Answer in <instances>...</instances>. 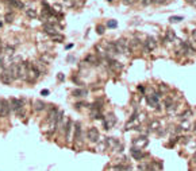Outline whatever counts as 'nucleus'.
Wrapping results in <instances>:
<instances>
[{
    "instance_id": "f257e3e1",
    "label": "nucleus",
    "mask_w": 196,
    "mask_h": 171,
    "mask_svg": "<svg viewBox=\"0 0 196 171\" xmlns=\"http://www.w3.org/2000/svg\"><path fill=\"white\" fill-rule=\"evenodd\" d=\"M83 142H84V133H83V125L80 121H74V133H73V143L76 147L83 148Z\"/></svg>"
},
{
    "instance_id": "f03ea898",
    "label": "nucleus",
    "mask_w": 196,
    "mask_h": 171,
    "mask_svg": "<svg viewBox=\"0 0 196 171\" xmlns=\"http://www.w3.org/2000/svg\"><path fill=\"white\" fill-rule=\"evenodd\" d=\"M115 47H116V50H118V54H126V55H130L131 54L128 40L124 38H120L118 42H115Z\"/></svg>"
},
{
    "instance_id": "7ed1b4c3",
    "label": "nucleus",
    "mask_w": 196,
    "mask_h": 171,
    "mask_svg": "<svg viewBox=\"0 0 196 171\" xmlns=\"http://www.w3.org/2000/svg\"><path fill=\"white\" fill-rule=\"evenodd\" d=\"M87 139L91 144H97V143L101 142V138H100V133L97 131L96 127H91L87 131Z\"/></svg>"
},
{
    "instance_id": "20e7f679",
    "label": "nucleus",
    "mask_w": 196,
    "mask_h": 171,
    "mask_svg": "<svg viewBox=\"0 0 196 171\" xmlns=\"http://www.w3.org/2000/svg\"><path fill=\"white\" fill-rule=\"evenodd\" d=\"M39 76H41V73L38 71V69H37L33 63H30L29 65V69H27V78H26V81H27V82H35V81L39 78Z\"/></svg>"
},
{
    "instance_id": "39448f33",
    "label": "nucleus",
    "mask_w": 196,
    "mask_h": 171,
    "mask_svg": "<svg viewBox=\"0 0 196 171\" xmlns=\"http://www.w3.org/2000/svg\"><path fill=\"white\" fill-rule=\"evenodd\" d=\"M73 133H74V121L73 120H68V124H66V131H65V142H66V146H70V143L73 142Z\"/></svg>"
},
{
    "instance_id": "423d86ee",
    "label": "nucleus",
    "mask_w": 196,
    "mask_h": 171,
    "mask_svg": "<svg viewBox=\"0 0 196 171\" xmlns=\"http://www.w3.org/2000/svg\"><path fill=\"white\" fill-rule=\"evenodd\" d=\"M131 156L137 160V162H146V160H143L145 158H147L149 156V154H146V152H143L142 150H139V148H137V147H133L131 148Z\"/></svg>"
},
{
    "instance_id": "0eeeda50",
    "label": "nucleus",
    "mask_w": 196,
    "mask_h": 171,
    "mask_svg": "<svg viewBox=\"0 0 196 171\" xmlns=\"http://www.w3.org/2000/svg\"><path fill=\"white\" fill-rule=\"evenodd\" d=\"M29 65H30V62H20V63H18V80L26 81Z\"/></svg>"
},
{
    "instance_id": "6e6552de",
    "label": "nucleus",
    "mask_w": 196,
    "mask_h": 171,
    "mask_svg": "<svg viewBox=\"0 0 196 171\" xmlns=\"http://www.w3.org/2000/svg\"><path fill=\"white\" fill-rule=\"evenodd\" d=\"M115 124H116V117H115V115L110 113V115L104 116V119H103V127H104V129H106V131L111 129Z\"/></svg>"
},
{
    "instance_id": "1a4fd4ad",
    "label": "nucleus",
    "mask_w": 196,
    "mask_h": 171,
    "mask_svg": "<svg viewBox=\"0 0 196 171\" xmlns=\"http://www.w3.org/2000/svg\"><path fill=\"white\" fill-rule=\"evenodd\" d=\"M145 51H153L155 47H157V40H155L153 36H147L146 39H145Z\"/></svg>"
},
{
    "instance_id": "9d476101",
    "label": "nucleus",
    "mask_w": 196,
    "mask_h": 171,
    "mask_svg": "<svg viewBox=\"0 0 196 171\" xmlns=\"http://www.w3.org/2000/svg\"><path fill=\"white\" fill-rule=\"evenodd\" d=\"M10 107H11L12 111H15L18 113L19 111L23 109V100H19V98H11L10 101Z\"/></svg>"
},
{
    "instance_id": "9b49d317",
    "label": "nucleus",
    "mask_w": 196,
    "mask_h": 171,
    "mask_svg": "<svg viewBox=\"0 0 196 171\" xmlns=\"http://www.w3.org/2000/svg\"><path fill=\"white\" fill-rule=\"evenodd\" d=\"M108 62H110V63H108V66H110V69L112 71H122V70H123V67H124L123 63H120L119 61L112 59V58H110Z\"/></svg>"
},
{
    "instance_id": "f8f14e48",
    "label": "nucleus",
    "mask_w": 196,
    "mask_h": 171,
    "mask_svg": "<svg viewBox=\"0 0 196 171\" xmlns=\"http://www.w3.org/2000/svg\"><path fill=\"white\" fill-rule=\"evenodd\" d=\"M10 111H11V107H10V101L2 100V109H0V116H2V117H6V116L10 115Z\"/></svg>"
},
{
    "instance_id": "ddd939ff",
    "label": "nucleus",
    "mask_w": 196,
    "mask_h": 171,
    "mask_svg": "<svg viewBox=\"0 0 196 171\" xmlns=\"http://www.w3.org/2000/svg\"><path fill=\"white\" fill-rule=\"evenodd\" d=\"M133 144H134V147H137V148H139V150H142L145 146H147V136L145 135V136H141V138H137L133 142Z\"/></svg>"
},
{
    "instance_id": "4468645a",
    "label": "nucleus",
    "mask_w": 196,
    "mask_h": 171,
    "mask_svg": "<svg viewBox=\"0 0 196 171\" xmlns=\"http://www.w3.org/2000/svg\"><path fill=\"white\" fill-rule=\"evenodd\" d=\"M0 81H2L3 84H6V85H10L14 81V78L11 77V74L8 73V70H4V71H2L0 73Z\"/></svg>"
},
{
    "instance_id": "2eb2a0df",
    "label": "nucleus",
    "mask_w": 196,
    "mask_h": 171,
    "mask_svg": "<svg viewBox=\"0 0 196 171\" xmlns=\"http://www.w3.org/2000/svg\"><path fill=\"white\" fill-rule=\"evenodd\" d=\"M89 116H91V119H93V120H103L104 119V115L101 113L100 109H92Z\"/></svg>"
},
{
    "instance_id": "dca6fc26",
    "label": "nucleus",
    "mask_w": 196,
    "mask_h": 171,
    "mask_svg": "<svg viewBox=\"0 0 196 171\" xmlns=\"http://www.w3.org/2000/svg\"><path fill=\"white\" fill-rule=\"evenodd\" d=\"M180 128H181V131L182 132H188V131H191L192 128H194V124H192L189 120H184V121H180Z\"/></svg>"
},
{
    "instance_id": "f3484780",
    "label": "nucleus",
    "mask_w": 196,
    "mask_h": 171,
    "mask_svg": "<svg viewBox=\"0 0 196 171\" xmlns=\"http://www.w3.org/2000/svg\"><path fill=\"white\" fill-rule=\"evenodd\" d=\"M43 109H46V104L41 100H37L34 101V111L35 112H42Z\"/></svg>"
},
{
    "instance_id": "a211bd4d",
    "label": "nucleus",
    "mask_w": 196,
    "mask_h": 171,
    "mask_svg": "<svg viewBox=\"0 0 196 171\" xmlns=\"http://www.w3.org/2000/svg\"><path fill=\"white\" fill-rule=\"evenodd\" d=\"M87 94L88 90H85V89H74V90H72L73 97H87Z\"/></svg>"
},
{
    "instance_id": "6ab92c4d",
    "label": "nucleus",
    "mask_w": 196,
    "mask_h": 171,
    "mask_svg": "<svg viewBox=\"0 0 196 171\" xmlns=\"http://www.w3.org/2000/svg\"><path fill=\"white\" fill-rule=\"evenodd\" d=\"M87 62H89L91 65H93V66H97V65H99V58L96 55H93V54H89V55L85 58V63Z\"/></svg>"
},
{
    "instance_id": "aec40b11",
    "label": "nucleus",
    "mask_w": 196,
    "mask_h": 171,
    "mask_svg": "<svg viewBox=\"0 0 196 171\" xmlns=\"http://www.w3.org/2000/svg\"><path fill=\"white\" fill-rule=\"evenodd\" d=\"M178 116V120L180 121H184V120H189V117L192 116V111H189V109H185L182 113L177 115Z\"/></svg>"
},
{
    "instance_id": "412c9836",
    "label": "nucleus",
    "mask_w": 196,
    "mask_h": 171,
    "mask_svg": "<svg viewBox=\"0 0 196 171\" xmlns=\"http://www.w3.org/2000/svg\"><path fill=\"white\" fill-rule=\"evenodd\" d=\"M128 44H130V49L134 50V49H137V47L141 46V40L138 39V38H133L130 42H128Z\"/></svg>"
},
{
    "instance_id": "4be33fe9",
    "label": "nucleus",
    "mask_w": 196,
    "mask_h": 171,
    "mask_svg": "<svg viewBox=\"0 0 196 171\" xmlns=\"http://www.w3.org/2000/svg\"><path fill=\"white\" fill-rule=\"evenodd\" d=\"M53 55H49V54H42V55H41V59L39 61H42L43 63H46V65H49L50 62H52L53 61Z\"/></svg>"
},
{
    "instance_id": "5701e85b",
    "label": "nucleus",
    "mask_w": 196,
    "mask_h": 171,
    "mask_svg": "<svg viewBox=\"0 0 196 171\" xmlns=\"http://www.w3.org/2000/svg\"><path fill=\"white\" fill-rule=\"evenodd\" d=\"M160 129V121L158 120H153L149 124V131H158Z\"/></svg>"
},
{
    "instance_id": "b1692460",
    "label": "nucleus",
    "mask_w": 196,
    "mask_h": 171,
    "mask_svg": "<svg viewBox=\"0 0 196 171\" xmlns=\"http://www.w3.org/2000/svg\"><path fill=\"white\" fill-rule=\"evenodd\" d=\"M8 2H10V4L12 7H15V8H19V10L25 8V4H23L22 2H19V0H8Z\"/></svg>"
},
{
    "instance_id": "393cba45",
    "label": "nucleus",
    "mask_w": 196,
    "mask_h": 171,
    "mask_svg": "<svg viewBox=\"0 0 196 171\" xmlns=\"http://www.w3.org/2000/svg\"><path fill=\"white\" fill-rule=\"evenodd\" d=\"M176 39V34L173 30H168L167 31V40L168 42H172V40H174Z\"/></svg>"
},
{
    "instance_id": "a878e982",
    "label": "nucleus",
    "mask_w": 196,
    "mask_h": 171,
    "mask_svg": "<svg viewBox=\"0 0 196 171\" xmlns=\"http://www.w3.org/2000/svg\"><path fill=\"white\" fill-rule=\"evenodd\" d=\"M26 15L29 16V18H31V19H34V18H37V11L35 10H33V8H29V10H26Z\"/></svg>"
},
{
    "instance_id": "bb28decb",
    "label": "nucleus",
    "mask_w": 196,
    "mask_h": 171,
    "mask_svg": "<svg viewBox=\"0 0 196 171\" xmlns=\"http://www.w3.org/2000/svg\"><path fill=\"white\" fill-rule=\"evenodd\" d=\"M106 150H108L107 148V144H106V142H103L101 140L100 143H97V151H100V152H104Z\"/></svg>"
},
{
    "instance_id": "cd10ccee",
    "label": "nucleus",
    "mask_w": 196,
    "mask_h": 171,
    "mask_svg": "<svg viewBox=\"0 0 196 171\" xmlns=\"http://www.w3.org/2000/svg\"><path fill=\"white\" fill-rule=\"evenodd\" d=\"M168 90H169V86H167V85H165V84H160V85H158V92H160L161 94L167 93Z\"/></svg>"
},
{
    "instance_id": "c85d7f7f",
    "label": "nucleus",
    "mask_w": 196,
    "mask_h": 171,
    "mask_svg": "<svg viewBox=\"0 0 196 171\" xmlns=\"http://www.w3.org/2000/svg\"><path fill=\"white\" fill-rule=\"evenodd\" d=\"M54 42H62L64 40V35H60V34H56V35H53V36H50Z\"/></svg>"
},
{
    "instance_id": "c756f323",
    "label": "nucleus",
    "mask_w": 196,
    "mask_h": 171,
    "mask_svg": "<svg viewBox=\"0 0 196 171\" xmlns=\"http://www.w3.org/2000/svg\"><path fill=\"white\" fill-rule=\"evenodd\" d=\"M182 19H184L182 16H171V18H169V22H172V23H177V22H181Z\"/></svg>"
},
{
    "instance_id": "7c9ffc66",
    "label": "nucleus",
    "mask_w": 196,
    "mask_h": 171,
    "mask_svg": "<svg viewBox=\"0 0 196 171\" xmlns=\"http://www.w3.org/2000/svg\"><path fill=\"white\" fill-rule=\"evenodd\" d=\"M74 107H76V109H80V108H84V107H88V104L85 101H79L74 104Z\"/></svg>"
},
{
    "instance_id": "2f4dec72",
    "label": "nucleus",
    "mask_w": 196,
    "mask_h": 171,
    "mask_svg": "<svg viewBox=\"0 0 196 171\" xmlns=\"http://www.w3.org/2000/svg\"><path fill=\"white\" fill-rule=\"evenodd\" d=\"M4 20H6V22L7 23H11L12 22V20H14V15H12V13H6V16H4Z\"/></svg>"
},
{
    "instance_id": "473e14b6",
    "label": "nucleus",
    "mask_w": 196,
    "mask_h": 171,
    "mask_svg": "<svg viewBox=\"0 0 196 171\" xmlns=\"http://www.w3.org/2000/svg\"><path fill=\"white\" fill-rule=\"evenodd\" d=\"M96 30H97V34H100V35H101V34H104V26L99 25L96 27Z\"/></svg>"
},
{
    "instance_id": "72a5a7b5",
    "label": "nucleus",
    "mask_w": 196,
    "mask_h": 171,
    "mask_svg": "<svg viewBox=\"0 0 196 171\" xmlns=\"http://www.w3.org/2000/svg\"><path fill=\"white\" fill-rule=\"evenodd\" d=\"M4 61H3V59H0V73H2V71H4L6 70V66H4Z\"/></svg>"
},
{
    "instance_id": "f704fd0d",
    "label": "nucleus",
    "mask_w": 196,
    "mask_h": 171,
    "mask_svg": "<svg viewBox=\"0 0 196 171\" xmlns=\"http://www.w3.org/2000/svg\"><path fill=\"white\" fill-rule=\"evenodd\" d=\"M6 53L8 54V55H12V54H14V47H7V49H6Z\"/></svg>"
},
{
    "instance_id": "c9c22d12",
    "label": "nucleus",
    "mask_w": 196,
    "mask_h": 171,
    "mask_svg": "<svg viewBox=\"0 0 196 171\" xmlns=\"http://www.w3.org/2000/svg\"><path fill=\"white\" fill-rule=\"evenodd\" d=\"M107 26H108V27H116V26H118V23L115 22V20H110Z\"/></svg>"
},
{
    "instance_id": "e433bc0d",
    "label": "nucleus",
    "mask_w": 196,
    "mask_h": 171,
    "mask_svg": "<svg viewBox=\"0 0 196 171\" xmlns=\"http://www.w3.org/2000/svg\"><path fill=\"white\" fill-rule=\"evenodd\" d=\"M191 163L192 165H196V151L192 154V159H191Z\"/></svg>"
},
{
    "instance_id": "4c0bfd02",
    "label": "nucleus",
    "mask_w": 196,
    "mask_h": 171,
    "mask_svg": "<svg viewBox=\"0 0 196 171\" xmlns=\"http://www.w3.org/2000/svg\"><path fill=\"white\" fill-rule=\"evenodd\" d=\"M153 3V0H142V4L143 6H150Z\"/></svg>"
},
{
    "instance_id": "58836bf2",
    "label": "nucleus",
    "mask_w": 196,
    "mask_h": 171,
    "mask_svg": "<svg viewBox=\"0 0 196 171\" xmlns=\"http://www.w3.org/2000/svg\"><path fill=\"white\" fill-rule=\"evenodd\" d=\"M138 90H139L141 93H145V94H146V89L142 86V85H139V86H138Z\"/></svg>"
},
{
    "instance_id": "ea45409f",
    "label": "nucleus",
    "mask_w": 196,
    "mask_h": 171,
    "mask_svg": "<svg viewBox=\"0 0 196 171\" xmlns=\"http://www.w3.org/2000/svg\"><path fill=\"white\" fill-rule=\"evenodd\" d=\"M167 0H153V3H157V4H164Z\"/></svg>"
},
{
    "instance_id": "a19ab883",
    "label": "nucleus",
    "mask_w": 196,
    "mask_h": 171,
    "mask_svg": "<svg viewBox=\"0 0 196 171\" xmlns=\"http://www.w3.org/2000/svg\"><path fill=\"white\" fill-rule=\"evenodd\" d=\"M41 94H42V96H47V94H49V90H47V89H45V90L41 92Z\"/></svg>"
},
{
    "instance_id": "79ce46f5",
    "label": "nucleus",
    "mask_w": 196,
    "mask_h": 171,
    "mask_svg": "<svg viewBox=\"0 0 196 171\" xmlns=\"http://www.w3.org/2000/svg\"><path fill=\"white\" fill-rule=\"evenodd\" d=\"M192 38L196 40V30H194V31H192Z\"/></svg>"
},
{
    "instance_id": "37998d69",
    "label": "nucleus",
    "mask_w": 196,
    "mask_h": 171,
    "mask_svg": "<svg viewBox=\"0 0 196 171\" xmlns=\"http://www.w3.org/2000/svg\"><path fill=\"white\" fill-rule=\"evenodd\" d=\"M124 3H126V4H131V3H133V0H123Z\"/></svg>"
},
{
    "instance_id": "c03bdc74",
    "label": "nucleus",
    "mask_w": 196,
    "mask_h": 171,
    "mask_svg": "<svg viewBox=\"0 0 196 171\" xmlns=\"http://www.w3.org/2000/svg\"><path fill=\"white\" fill-rule=\"evenodd\" d=\"M58 80L60 81H64V76H62V74H60V76H58Z\"/></svg>"
},
{
    "instance_id": "a18cd8bd",
    "label": "nucleus",
    "mask_w": 196,
    "mask_h": 171,
    "mask_svg": "<svg viewBox=\"0 0 196 171\" xmlns=\"http://www.w3.org/2000/svg\"><path fill=\"white\" fill-rule=\"evenodd\" d=\"M2 53H3V47H2V43H0V55H2Z\"/></svg>"
},
{
    "instance_id": "49530a36",
    "label": "nucleus",
    "mask_w": 196,
    "mask_h": 171,
    "mask_svg": "<svg viewBox=\"0 0 196 171\" xmlns=\"http://www.w3.org/2000/svg\"><path fill=\"white\" fill-rule=\"evenodd\" d=\"M0 109H2V100H0Z\"/></svg>"
},
{
    "instance_id": "de8ad7c7",
    "label": "nucleus",
    "mask_w": 196,
    "mask_h": 171,
    "mask_svg": "<svg viewBox=\"0 0 196 171\" xmlns=\"http://www.w3.org/2000/svg\"><path fill=\"white\" fill-rule=\"evenodd\" d=\"M194 129H195V131H196V124H195V125H194Z\"/></svg>"
},
{
    "instance_id": "09e8293b",
    "label": "nucleus",
    "mask_w": 196,
    "mask_h": 171,
    "mask_svg": "<svg viewBox=\"0 0 196 171\" xmlns=\"http://www.w3.org/2000/svg\"><path fill=\"white\" fill-rule=\"evenodd\" d=\"M2 26H3V23H2V22H0V27H2Z\"/></svg>"
},
{
    "instance_id": "8fccbe9b",
    "label": "nucleus",
    "mask_w": 196,
    "mask_h": 171,
    "mask_svg": "<svg viewBox=\"0 0 196 171\" xmlns=\"http://www.w3.org/2000/svg\"><path fill=\"white\" fill-rule=\"evenodd\" d=\"M108 2H112V0H108Z\"/></svg>"
},
{
    "instance_id": "3c124183",
    "label": "nucleus",
    "mask_w": 196,
    "mask_h": 171,
    "mask_svg": "<svg viewBox=\"0 0 196 171\" xmlns=\"http://www.w3.org/2000/svg\"><path fill=\"white\" fill-rule=\"evenodd\" d=\"M0 42H2V40H0Z\"/></svg>"
},
{
    "instance_id": "603ef678",
    "label": "nucleus",
    "mask_w": 196,
    "mask_h": 171,
    "mask_svg": "<svg viewBox=\"0 0 196 171\" xmlns=\"http://www.w3.org/2000/svg\"><path fill=\"white\" fill-rule=\"evenodd\" d=\"M66 2H68V0H66Z\"/></svg>"
}]
</instances>
